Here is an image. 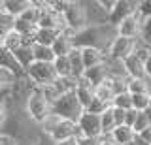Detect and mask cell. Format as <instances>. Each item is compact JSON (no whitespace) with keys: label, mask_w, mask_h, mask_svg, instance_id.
Wrapping results in <instances>:
<instances>
[{"label":"cell","mask_w":151,"mask_h":145,"mask_svg":"<svg viewBox=\"0 0 151 145\" xmlns=\"http://www.w3.org/2000/svg\"><path fill=\"white\" fill-rule=\"evenodd\" d=\"M78 145H100V139H94V138H78Z\"/></svg>","instance_id":"obj_41"},{"label":"cell","mask_w":151,"mask_h":145,"mask_svg":"<svg viewBox=\"0 0 151 145\" xmlns=\"http://www.w3.org/2000/svg\"><path fill=\"white\" fill-rule=\"evenodd\" d=\"M17 19H23V21H28V23H32V25H36L38 26V19H40V8H38V4H36V0H32V4H30V8L23 13L21 17H17Z\"/></svg>","instance_id":"obj_32"},{"label":"cell","mask_w":151,"mask_h":145,"mask_svg":"<svg viewBox=\"0 0 151 145\" xmlns=\"http://www.w3.org/2000/svg\"><path fill=\"white\" fill-rule=\"evenodd\" d=\"M0 45H2L4 49H8L9 53L13 55V53H15L17 49H21L23 45H25V38H23V36L19 34V32H15V30H13L12 34H9V36H8V38L4 40V41H2Z\"/></svg>","instance_id":"obj_24"},{"label":"cell","mask_w":151,"mask_h":145,"mask_svg":"<svg viewBox=\"0 0 151 145\" xmlns=\"http://www.w3.org/2000/svg\"><path fill=\"white\" fill-rule=\"evenodd\" d=\"M117 2H119V0H98V4H100L102 11L108 15V19H110V17H111V13L115 11V8H117Z\"/></svg>","instance_id":"obj_37"},{"label":"cell","mask_w":151,"mask_h":145,"mask_svg":"<svg viewBox=\"0 0 151 145\" xmlns=\"http://www.w3.org/2000/svg\"><path fill=\"white\" fill-rule=\"evenodd\" d=\"M55 145H78V139H68V141H60V143H55Z\"/></svg>","instance_id":"obj_46"},{"label":"cell","mask_w":151,"mask_h":145,"mask_svg":"<svg viewBox=\"0 0 151 145\" xmlns=\"http://www.w3.org/2000/svg\"><path fill=\"white\" fill-rule=\"evenodd\" d=\"M51 107H53V106H51L49 100L44 96V92L40 91V87H36L34 91H32V94L27 98L25 106H23V111H25V115L36 126H40L47 119V117L53 113V111H51Z\"/></svg>","instance_id":"obj_2"},{"label":"cell","mask_w":151,"mask_h":145,"mask_svg":"<svg viewBox=\"0 0 151 145\" xmlns=\"http://www.w3.org/2000/svg\"><path fill=\"white\" fill-rule=\"evenodd\" d=\"M110 104H106L104 100H98V98H93V102H91V106L87 107L85 111H89V113H94V115H104L108 109H110Z\"/></svg>","instance_id":"obj_34"},{"label":"cell","mask_w":151,"mask_h":145,"mask_svg":"<svg viewBox=\"0 0 151 145\" xmlns=\"http://www.w3.org/2000/svg\"><path fill=\"white\" fill-rule=\"evenodd\" d=\"M149 126H151V121H149V117L145 115L144 111H140V113H138V119H136L134 126H132V128H134V132H136V134H142L145 128H149Z\"/></svg>","instance_id":"obj_36"},{"label":"cell","mask_w":151,"mask_h":145,"mask_svg":"<svg viewBox=\"0 0 151 145\" xmlns=\"http://www.w3.org/2000/svg\"><path fill=\"white\" fill-rule=\"evenodd\" d=\"M142 21H144V17L140 15V11L132 13V15H129L127 19H123L119 25H117V34L123 36V38L138 40L140 32H142Z\"/></svg>","instance_id":"obj_9"},{"label":"cell","mask_w":151,"mask_h":145,"mask_svg":"<svg viewBox=\"0 0 151 145\" xmlns=\"http://www.w3.org/2000/svg\"><path fill=\"white\" fill-rule=\"evenodd\" d=\"M138 40L142 44L151 45V17H144V21H142V32H140Z\"/></svg>","instance_id":"obj_35"},{"label":"cell","mask_w":151,"mask_h":145,"mask_svg":"<svg viewBox=\"0 0 151 145\" xmlns=\"http://www.w3.org/2000/svg\"><path fill=\"white\" fill-rule=\"evenodd\" d=\"M78 126H79V132H81L83 138L100 139L102 136H104L100 115H94V113H89V111H85V113L81 115V119L78 121Z\"/></svg>","instance_id":"obj_8"},{"label":"cell","mask_w":151,"mask_h":145,"mask_svg":"<svg viewBox=\"0 0 151 145\" xmlns=\"http://www.w3.org/2000/svg\"><path fill=\"white\" fill-rule=\"evenodd\" d=\"M145 74H147V79L151 81V57L147 59V62H145Z\"/></svg>","instance_id":"obj_45"},{"label":"cell","mask_w":151,"mask_h":145,"mask_svg":"<svg viewBox=\"0 0 151 145\" xmlns=\"http://www.w3.org/2000/svg\"><path fill=\"white\" fill-rule=\"evenodd\" d=\"M123 68H125V74L129 79H147V74H145V62L132 55L123 62Z\"/></svg>","instance_id":"obj_12"},{"label":"cell","mask_w":151,"mask_h":145,"mask_svg":"<svg viewBox=\"0 0 151 145\" xmlns=\"http://www.w3.org/2000/svg\"><path fill=\"white\" fill-rule=\"evenodd\" d=\"M108 76H110V72H108V66H106V62L100 64V66H96V68H91V70H85V74H83V77L87 79L89 83H91L93 87H98L100 83H104L108 79Z\"/></svg>","instance_id":"obj_17"},{"label":"cell","mask_w":151,"mask_h":145,"mask_svg":"<svg viewBox=\"0 0 151 145\" xmlns=\"http://www.w3.org/2000/svg\"><path fill=\"white\" fill-rule=\"evenodd\" d=\"M40 8V19H38V29H55L63 32L66 29L64 15L59 13L51 6V0H36Z\"/></svg>","instance_id":"obj_5"},{"label":"cell","mask_w":151,"mask_h":145,"mask_svg":"<svg viewBox=\"0 0 151 145\" xmlns=\"http://www.w3.org/2000/svg\"><path fill=\"white\" fill-rule=\"evenodd\" d=\"M15 21H17L15 17L9 15V13H6V11L0 13V44H2V41L6 40L13 30H15Z\"/></svg>","instance_id":"obj_22"},{"label":"cell","mask_w":151,"mask_h":145,"mask_svg":"<svg viewBox=\"0 0 151 145\" xmlns=\"http://www.w3.org/2000/svg\"><path fill=\"white\" fill-rule=\"evenodd\" d=\"M51 111H53L55 115H59L60 119H66V121H74V123H78V121L81 119V115L85 113V107L81 106V102L78 100L76 92H70V94L60 96L59 100L53 104Z\"/></svg>","instance_id":"obj_3"},{"label":"cell","mask_w":151,"mask_h":145,"mask_svg":"<svg viewBox=\"0 0 151 145\" xmlns=\"http://www.w3.org/2000/svg\"><path fill=\"white\" fill-rule=\"evenodd\" d=\"M138 11L142 17H151V0H142Z\"/></svg>","instance_id":"obj_39"},{"label":"cell","mask_w":151,"mask_h":145,"mask_svg":"<svg viewBox=\"0 0 151 145\" xmlns=\"http://www.w3.org/2000/svg\"><path fill=\"white\" fill-rule=\"evenodd\" d=\"M32 47H34V45H32ZM32 47H28V45H23L21 49H17L15 53H13L17 66L21 68V72H25V74H27V70L36 62V60H34V51H32Z\"/></svg>","instance_id":"obj_15"},{"label":"cell","mask_w":151,"mask_h":145,"mask_svg":"<svg viewBox=\"0 0 151 145\" xmlns=\"http://www.w3.org/2000/svg\"><path fill=\"white\" fill-rule=\"evenodd\" d=\"M136 136H138V134L134 132V128H130V126H127V124H121V126H117V128L111 132L110 138L117 145H127V143H132V141H134Z\"/></svg>","instance_id":"obj_16"},{"label":"cell","mask_w":151,"mask_h":145,"mask_svg":"<svg viewBox=\"0 0 151 145\" xmlns=\"http://www.w3.org/2000/svg\"><path fill=\"white\" fill-rule=\"evenodd\" d=\"M17 76L19 74H15L13 70L0 66V91L13 89V85H15V81H17Z\"/></svg>","instance_id":"obj_26"},{"label":"cell","mask_w":151,"mask_h":145,"mask_svg":"<svg viewBox=\"0 0 151 145\" xmlns=\"http://www.w3.org/2000/svg\"><path fill=\"white\" fill-rule=\"evenodd\" d=\"M76 96H78V100L81 102V106L87 109L89 106H91L93 98H94V87L91 83L87 81L85 77L78 79V89H76Z\"/></svg>","instance_id":"obj_14"},{"label":"cell","mask_w":151,"mask_h":145,"mask_svg":"<svg viewBox=\"0 0 151 145\" xmlns=\"http://www.w3.org/2000/svg\"><path fill=\"white\" fill-rule=\"evenodd\" d=\"M127 145H136V143H134V141H132V143H127Z\"/></svg>","instance_id":"obj_49"},{"label":"cell","mask_w":151,"mask_h":145,"mask_svg":"<svg viewBox=\"0 0 151 145\" xmlns=\"http://www.w3.org/2000/svg\"><path fill=\"white\" fill-rule=\"evenodd\" d=\"M32 51H34V60H36V62L53 64L55 59H57L53 47H45V45H38V44H36L34 47H32Z\"/></svg>","instance_id":"obj_23"},{"label":"cell","mask_w":151,"mask_h":145,"mask_svg":"<svg viewBox=\"0 0 151 145\" xmlns=\"http://www.w3.org/2000/svg\"><path fill=\"white\" fill-rule=\"evenodd\" d=\"M78 138H81V132H79L78 123H74V121H66V119L60 121L59 126L55 128V132L51 134V139H53L55 143L68 141V139H78Z\"/></svg>","instance_id":"obj_10"},{"label":"cell","mask_w":151,"mask_h":145,"mask_svg":"<svg viewBox=\"0 0 151 145\" xmlns=\"http://www.w3.org/2000/svg\"><path fill=\"white\" fill-rule=\"evenodd\" d=\"M151 106V94H132V109L145 111Z\"/></svg>","instance_id":"obj_33"},{"label":"cell","mask_w":151,"mask_h":145,"mask_svg":"<svg viewBox=\"0 0 151 145\" xmlns=\"http://www.w3.org/2000/svg\"><path fill=\"white\" fill-rule=\"evenodd\" d=\"M30 4L32 0H4V11L17 19L30 8Z\"/></svg>","instance_id":"obj_18"},{"label":"cell","mask_w":151,"mask_h":145,"mask_svg":"<svg viewBox=\"0 0 151 145\" xmlns=\"http://www.w3.org/2000/svg\"><path fill=\"white\" fill-rule=\"evenodd\" d=\"M34 145H55V141L49 138V136H44V134H42L40 138L34 141Z\"/></svg>","instance_id":"obj_42"},{"label":"cell","mask_w":151,"mask_h":145,"mask_svg":"<svg viewBox=\"0 0 151 145\" xmlns=\"http://www.w3.org/2000/svg\"><path fill=\"white\" fill-rule=\"evenodd\" d=\"M70 64H72V77L76 79H81L85 74V64H83V57H81V49L76 47L72 53L68 55Z\"/></svg>","instance_id":"obj_20"},{"label":"cell","mask_w":151,"mask_h":145,"mask_svg":"<svg viewBox=\"0 0 151 145\" xmlns=\"http://www.w3.org/2000/svg\"><path fill=\"white\" fill-rule=\"evenodd\" d=\"M111 107H117V109H125V111L132 109V94H130V92H121V94H117L115 98H113Z\"/></svg>","instance_id":"obj_30"},{"label":"cell","mask_w":151,"mask_h":145,"mask_svg":"<svg viewBox=\"0 0 151 145\" xmlns=\"http://www.w3.org/2000/svg\"><path fill=\"white\" fill-rule=\"evenodd\" d=\"M138 113H140V111H136V109H129V111H127V115H125V124L132 128L134 123H136V119H138Z\"/></svg>","instance_id":"obj_40"},{"label":"cell","mask_w":151,"mask_h":145,"mask_svg":"<svg viewBox=\"0 0 151 145\" xmlns=\"http://www.w3.org/2000/svg\"><path fill=\"white\" fill-rule=\"evenodd\" d=\"M129 92L130 94H149L151 81L149 79H129Z\"/></svg>","instance_id":"obj_27"},{"label":"cell","mask_w":151,"mask_h":145,"mask_svg":"<svg viewBox=\"0 0 151 145\" xmlns=\"http://www.w3.org/2000/svg\"><path fill=\"white\" fill-rule=\"evenodd\" d=\"M60 36V30L55 29H38L36 30V44L38 45H45V47H53V44L57 41V38Z\"/></svg>","instance_id":"obj_19"},{"label":"cell","mask_w":151,"mask_h":145,"mask_svg":"<svg viewBox=\"0 0 151 145\" xmlns=\"http://www.w3.org/2000/svg\"><path fill=\"white\" fill-rule=\"evenodd\" d=\"M94 98H98V100H104L106 104H113V98H115V92H113L111 85L108 81L100 83L98 87H94Z\"/></svg>","instance_id":"obj_25"},{"label":"cell","mask_w":151,"mask_h":145,"mask_svg":"<svg viewBox=\"0 0 151 145\" xmlns=\"http://www.w3.org/2000/svg\"><path fill=\"white\" fill-rule=\"evenodd\" d=\"M0 66L13 70L15 74H25V72H21V68L17 66V62H15V57H13V55L9 53L8 49H4L2 45H0Z\"/></svg>","instance_id":"obj_29"},{"label":"cell","mask_w":151,"mask_h":145,"mask_svg":"<svg viewBox=\"0 0 151 145\" xmlns=\"http://www.w3.org/2000/svg\"><path fill=\"white\" fill-rule=\"evenodd\" d=\"M100 145H117V143L113 141L110 136H102V138H100Z\"/></svg>","instance_id":"obj_44"},{"label":"cell","mask_w":151,"mask_h":145,"mask_svg":"<svg viewBox=\"0 0 151 145\" xmlns=\"http://www.w3.org/2000/svg\"><path fill=\"white\" fill-rule=\"evenodd\" d=\"M138 49V40H132V38H123V36H117L113 40V44L108 49V57L111 60H117V62H125L129 57L136 53Z\"/></svg>","instance_id":"obj_6"},{"label":"cell","mask_w":151,"mask_h":145,"mask_svg":"<svg viewBox=\"0 0 151 145\" xmlns=\"http://www.w3.org/2000/svg\"><path fill=\"white\" fill-rule=\"evenodd\" d=\"M53 87H55V91L59 92V96H64V94H70V92H76V89H78V79L76 77H57Z\"/></svg>","instance_id":"obj_21"},{"label":"cell","mask_w":151,"mask_h":145,"mask_svg":"<svg viewBox=\"0 0 151 145\" xmlns=\"http://www.w3.org/2000/svg\"><path fill=\"white\" fill-rule=\"evenodd\" d=\"M27 76L36 83V87H45V85H53V83H55L57 72H55L53 64L34 62L30 68L27 70Z\"/></svg>","instance_id":"obj_7"},{"label":"cell","mask_w":151,"mask_h":145,"mask_svg":"<svg viewBox=\"0 0 151 145\" xmlns=\"http://www.w3.org/2000/svg\"><path fill=\"white\" fill-rule=\"evenodd\" d=\"M100 121H102V132H104V136H111V132L117 128L115 119H113V113H111V107L104 115H100Z\"/></svg>","instance_id":"obj_31"},{"label":"cell","mask_w":151,"mask_h":145,"mask_svg":"<svg viewBox=\"0 0 151 145\" xmlns=\"http://www.w3.org/2000/svg\"><path fill=\"white\" fill-rule=\"evenodd\" d=\"M117 26H113L111 23H100V25H89L87 29H83L81 32L76 34V47L83 49V47H94L100 49L104 53H108L110 45L113 44V40L117 38Z\"/></svg>","instance_id":"obj_1"},{"label":"cell","mask_w":151,"mask_h":145,"mask_svg":"<svg viewBox=\"0 0 151 145\" xmlns=\"http://www.w3.org/2000/svg\"><path fill=\"white\" fill-rule=\"evenodd\" d=\"M4 11V0H0V13Z\"/></svg>","instance_id":"obj_48"},{"label":"cell","mask_w":151,"mask_h":145,"mask_svg":"<svg viewBox=\"0 0 151 145\" xmlns=\"http://www.w3.org/2000/svg\"><path fill=\"white\" fill-rule=\"evenodd\" d=\"M81 57H83V64H85V70H91V68H96L100 64L106 62L108 55L100 49H94V47H83L81 49Z\"/></svg>","instance_id":"obj_13"},{"label":"cell","mask_w":151,"mask_h":145,"mask_svg":"<svg viewBox=\"0 0 151 145\" xmlns=\"http://www.w3.org/2000/svg\"><path fill=\"white\" fill-rule=\"evenodd\" d=\"M134 143H136V145H149L147 141H145V139H142V138H140V136H136V139H134Z\"/></svg>","instance_id":"obj_47"},{"label":"cell","mask_w":151,"mask_h":145,"mask_svg":"<svg viewBox=\"0 0 151 145\" xmlns=\"http://www.w3.org/2000/svg\"><path fill=\"white\" fill-rule=\"evenodd\" d=\"M138 8H140V0H119L115 11H113L111 17H110V23L113 26H117L123 19H127L129 15L138 11Z\"/></svg>","instance_id":"obj_11"},{"label":"cell","mask_w":151,"mask_h":145,"mask_svg":"<svg viewBox=\"0 0 151 145\" xmlns=\"http://www.w3.org/2000/svg\"><path fill=\"white\" fill-rule=\"evenodd\" d=\"M53 68L57 72V77H72V64H70L68 57H57Z\"/></svg>","instance_id":"obj_28"},{"label":"cell","mask_w":151,"mask_h":145,"mask_svg":"<svg viewBox=\"0 0 151 145\" xmlns=\"http://www.w3.org/2000/svg\"><path fill=\"white\" fill-rule=\"evenodd\" d=\"M64 21L66 26H70L76 32H81L83 29H87L91 23H89V11L87 6L81 0H68L66 4V10H64Z\"/></svg>","instance_id":"obj_4"},{"label":"cell","mask_w":151,"mask_h":145,"mask_svg":"<svg viewBox=\"0 0 151 145\" xmlns=\"http://www.w3.org/2000/svg\"><path fill=\"white\" fill-rule=\"evenodd\" d=\"M111 113H113V119H115V124H117V126L125 124V115H127V111H125V109H117V107H111Z\"/></svg>","instance_id":"obj_38"},{"label":"cell","mask_w":151,"mask_h":145,"mask_svg":"<svg viewBox=\"0 0 151 145\" xmlns=\"http://www.w3.org/2000/svg\"><path fill=\"white\" fill-rule=\"evenodd\" d=\"M138 136H140L142 139H145V141H147V143L151 145V126H149V128H145L144 132H142V134H138Z\"/></svg>","instance_id":"obj_43"}]
</instances>
